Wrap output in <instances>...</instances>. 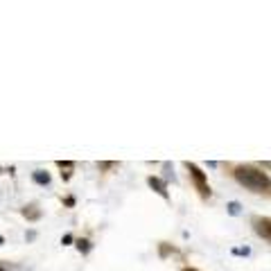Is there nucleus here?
<instances>
[{
  "mask_svg": "<svg viewBox=\"0 0 271 271\" xmlns=\"http://www.w3.org/2000/svg\"><path fill=\"white\" fill-rule=\"evenodd\" d=\"M185 170L190 174V179H192V183H194V190L199 192V197L201 199L210 197V185H208V179H206L204 170L199 165H194V163H185Z\"/></svg>",
  "mask_w": 271,
  "mask_h": 271,
  "instance_id": "f03ea898",
  "label": "nucleus"
},
{
  "mask_svg": "<svg viewBox=\"0 0 271 271\" xmlns=\"http://www.w3.org/2000/svg\"><path fill=\"white\" fill-rule=\"evenodd\" d=\"M0 244H5V238H2V235H0Z\"/></svg>",
  "mask_w": 271,
  "mask_h": 271,
  "instance_id": "2eb2a0df",
  "label": "nucleus"
},
{
  "mask_svg": "<svg viewBox=\"0 0 271 271\" xmlns=\"http://www.w3.org/2000/svg\"><path fill=\"white\" fill-rule=\"evenodd\" d=\"M183 271H199V269H194V267H185Z\"/></svg>",
  "mask_w": 271,
  "mask_h": 271,
  "instance_id": "4468645a",
  "label": "nucleus"
},
{
  "mask_svg": "<svg viewBox=\"0 0 271 271\" xmlns=\"http://www.w3.org/2000/svg\"><path fill=\"white\" fill-rule=\"evenodd\" d=\"M73 242V235H64V239H61V244H70Z\"/></svg>",
  "mask_w": 271,
  "mask_h": 271,
  "instance_id": "9b49d317",
  "label": "nucleus"
},
{
  "mask_svg": "<svg viewBox=\"0 0 271 271\" xmlns=\"http://www.w3.org/2000/svg\"><path fill=\"white\" fill-rule=\"evenodd\" d=\"M32 179H34V183H39V185H48V183H50V174H48V172H43V170H36V172L32 174Z\"/></svg>",
  "mask_w": 271,
  "mask_h": 271,
  "instance_id": "423d86ee",
  "label": "nucleus"
},
{
  "mask_svg": "<svg viewBox=\"0 0 271 271\" xmlns=\"http://www.w3.org/2000/svg\"><path fill=\"white\" fill-rule=\"evenodd\" d=\"M57 165H59L61 167V170H66V172H61V176H64V179H70V174H73V172H70V170H73V167H75V163H70V160H57Z\"/></svg>",
  "mask_w": 271,
  "mask_h": 271,
  "instance_id": "0eeeda50",
  "label": "nucleus"
},
{
  "mask_svg": "<svg viewBox=\"0 0 271 271\" xmlns=\"http://www.w3.org/2000/svg\"><path fill=\"white\" fill-rule=\"evenodd\" d=\"M20 212H23V217L25 219H32V222H36V219L41 217V210H36V206H25Z\"/></svg>",
  "mask_w": 271,
  "mask_h": 271,
  "instance_id": "39448f33",
  "label": "nucleus"
},
{
  "mask_svg": "<svg viewBox=\"0 0 271 271\" xmlns=\"http://www.w3.org/2000/svg\"><path fill=\"white\" fill-rule=\"evenodd\" d=\"M239 210H242V206H239L238 201H231V204H228V212H231V215H239Z\"/></svg>",
  "mask_w": 271,
  "mask_h": 271,
  "instance_id": "1a4fd4ad",
  "label": "nucleus"
},
{
  "mask_svg": "<svg viewBox=\"0 0 271 271\" xmlns=\"http://www.w3.org/2000/svg\"><path fill=\"white\" fill-rule=\"evenodd\" d=\"M233 174H235L239 185H244L246 190L251 192H265L271 188V179L267 176V172H262V170L253 165H238Z\"/></svg>",
  "mask_w": 271,
  "mask_h": 271,
  "instance_id": "f257e3e1",
  "label": "nucleus"
},
{
  "mask_svg": "<svg viewBox=\"0 0 271 271\" xmlns=\"http://www.w3.org/2000/svg\"><path fill=\"white\" fill-rule=\"evenodd\" d=\"M109 167H115V163H99V170H109Z\"/></svg>",
  "mask_w": 271,
  "mask_h": 271,
  "instance_id": "9d476101",
  "label": "nucleus"
},
{
  "mask_svg": "<svg viewBox=\"0 0 271 271\" xmlns=\"http://www.w3.org/2000/svg\"><path fill=\"white\" fill-rule=\"evenodd\" d=\"M262 167H269L271 170V160H262Z\"/></svg>",
  "mask_w": 271,
  "mask_h": 271,
  "instance_id": "ddd939ff",
  "label": "nucleus"
},
{
  "mask_svg": "<svg viewBox=\"0 0 271 271\" xmlns=\"http://www.w3.org/2000/svg\"><path fill=\"white\" fill-rule=\"evenodd\" d=\"M147 185H149V188H152L156 194H160V197L165 199V201H170V192H167L165 181H160L159 176H149V179H147Z\"/></svg>",
  "mask_w": 271,
  "mask_h": 271,
  "instance_id": "20e7f679",
  "label": "nucleus"
},
{
  "mask_svg": "<svg viewBox=\"0 0 271 271\" xmlns=\"http://www.w3.org/2000/svg\"><path fill=\"white\" fill-rule=\"evenodd\" d=\"M75 246H77V249H80V251L84 253V255H86V253H91V242H88L86 238H81V239H75Z\"/></svg>",
  "mask_w": 271,
  "mask_h": 271,
  "instance_id": "6e6552de",
  "label": "nucleus"
},
{
  "mask_svg": "<svg viewBox=\"0 0 271 271\" xmlns=\"http://www.w3.org/2000/svg\"><path fill=\"white\" fill-rule=\"evenodd\" d=\"M235 253L238 255H249V249H235Z\"/></svg>",
  "mask_w": 271,
  "mask_h": 271,
  "instance_id": "f8f14e48",
  "label": "nucleus"
},
{
  "mask_svg": "<svg viewBox=\"0 0 271 271\" xmlns=\"http://www.w3.org/2000/svg\"><path fill=\"white\" fill-rule=\"evenodd\" d=\"M253 231L258 233V238L267 239L271 244V217H255L253 219Z\"/></svg>",
  "mask_w": 271,
  "mask_h": 271,
  "instance_id": "7ed1b4c3",
  "label": "nucleus"
}]
</instances>
